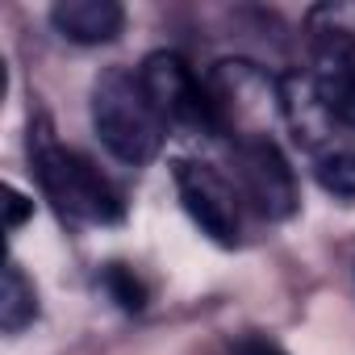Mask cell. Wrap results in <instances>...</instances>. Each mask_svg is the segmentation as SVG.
I'll return each instance as SVG.
<instances>
[{
  "label": "cell",
  "mask_w": 355,
  "mask_h": 355,
  "mask_svg": "<svg viewBox=\"0 0 355 355\" xmlns=\"http://www.w3.org/2000/svg\"><path fill=\"white\" fill-rule=\"evenodd\" d=\"M234 355H284V351H280L276 343H268V338H255V334H251V338H243V343L234 347Z\"/></svg>",
  "instance_id": "4fadbf2b"
},
{
  "label": "cell",
  "mask_w": 355,
  "mask_h": 355,
  "mask_svg": "<svg viewBox=\"0 0 355 355\" xmlns=\"http://www.w3.org/2000/svg\"><path fill=\"white\" fill-rule=\"evenodd\" d=\"M101 284H105V293L117 301V309H125V313H142V309H146V284H142L125 263H105V268H101Z\"/></svg>",
  "instance_id": "30bf717a"
},
{
  "label": "cell",
  "mask_w": 355,
  "mask_h": 355,
  "mask_svg": "<svg viewBox=\"0 0 355 355\" xmlns=\"http://www.w3.org/2000/svg\"><path fill=\"white\" fill-rule=\"evenodd\" d=\"M318 184L334 193L338 201L355 205V150H334L318 159Z\"/></svg>",
  "instance_id": "8fae6325"
},
{
  "label": "cell",
  "mask_w": 355,
  "mask_h": 355,
  "mask_svg": "<svg viewBox=\"0 0 355 355\" xmlns=\"http://www.w3.org/2000/svg\"><path fill=\"white\" fill-rule=\"evenodd\" d=\"M30 159H34V175L42 193L55 201V209L71 222H88V226H113L121 222V197L117 189L96 171L92 159H84L71 146H59L51 134L46 117L30 121Z\"/></svg>",
  "instance_id": "6da1fadb"
},
{
  "label": "cell",
  "mask_w": 355,
  "mask_h": 355,
  "mask_svg": "<svg viewBox=\"0 0 355 355\" xmlns=\"http://www.w3.org/2000/svg\"><path fill=\"white\" fill-rule=\"evenodd\" d=\"M5 205H9V214H5V226H9V230H17V226L30 218V209H34V201H26L17 189H5Z\"/></svg>",
  "instance_id": "7c38bea8"
},
{
  "label": "cell",
  "mask_w": 355,
  "mask_h": 355,
  "mask_svg": "<svg viewBox=\"0 0 355 355\" xmlns=\"http://www.w3.org/2000/svg\"><path fill=\"white\" fill-rule=\"evenodd\" d=\"M280 113H284V125L297 138V146L322 155V146L330 142L334 117L326 113V105H322L309 71H284L280 76Z\"/></svg>",
  "instance_id": "52a82bcc"
},
{
  "label": "cell",
  "mask_w": 355,
  "mask_h": 355,
  "mask_svg": "<svg viewBox=\"0 0 355 355\" xmlns=\"http://www.w3.org/2000/svg\"><path fill=\"white\" fill-rule=\"evenodd\" d=\"M138 80H142L155 113L163 117V125L189 130V134H205V138H218L222 134V121H218L209 84H201L193 76V67L175 55V51L146 55L142 67H138Z\"/></svg>",
  "instance_id": "3957f363"
},
{
  "label": "cell",
  "mask_w": 355,
  "mask_h": 355,
  "mask_svg": "<svg viewBox=\"0 0 355 355\" xmlns=\"http://www.w3.org/2000/svg\"><path fill=\"white\" fill-rule=\"evenodd\" d=\"M92 125L105 150L130 167H142L163 146V117L155 113L142 80L125 67H105L92 84Z\"/></svg>",
  "instance_id": "7a4b0ae2"
},
{
  "label": "cell",
  "mask_w": 355,
  "mask_h": 355,
  "mask_svg": "<svg viewBox=\"0 0 355 355\" xmlns=\"http://www.w3.org/2000/svg\"><path fill=\"white\" fill-rule=\"evenodd\" d=\"M230 163L239 197L268 222H284L297 214V180L284 150L272 134H243L230 138Z\"/></svg>",
  "instance_id": "277c9868"
},
{
  "label": "cell",
  "mask_w": 355,
  "mask_h": 355,
  "mask_svg": "<svg viewBox=\"0 0 355 355\" xmlns=\"http://www.w3.org/2000/svg\"><path fill=\"white\" fill-rule=\"evenodd\" d=\"M171 175H175V189H180V201L189 209V218L222 247H234L239 243V230H243V218H239V189L226 180V175L209 163H197V159H175L171 163Z\"/></svg>",
  "instance_id": "5b68a950"
},
{
  "label": "cell",
  "mask_w": 355,
  "mask_h": 355,
  "mask_svg": "<svg viewBox=\"0 0 355 355\" xmlns=\"http://www.w3.org/2000/svg\"><path fill=\"white\" fill-rule=\"evenodd\" d=\"M34 318H38V288L26 276V268L17 259H9L5 263V280H0V330L21 334Z\"/></svg>",
  "instance_id": "9c48e42d"
},
{
  "label": "cell",
  "mask_w": 355,
  "mask_h": 355,
  "mask_svg": "<svg viewBox=\"0 0 355 355\" xmlns=\"http://www.w3.org/2000/svg\"><path fill=\"white\" fill-rule=\"evenodd\" d=\"M309 51H313L309 80H313L326 113L338 125L355 130V30L338 26V21L326 30H313Z\"/></svg>",
  "instance_id": "8992f818"
},
{
  "label": "cell",
  "mask_w": 355,
  "mask_h": 355,
  "mask_svg": "<svg viewBox=\"0 0 355 355\" xmlns=\"http://www.w3.org/2000/svg\"><path fill=\"white\" fill-rule=\"evenodd\" d=\"M51 26L80 46H101L113 42L125 26V9L117 0H59L51 9Z\"/></svg>",
  "instance_id": "ba28073f"
}]
</instances>
